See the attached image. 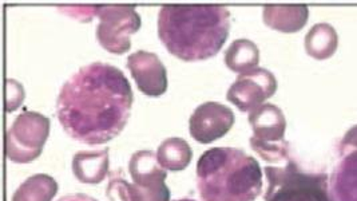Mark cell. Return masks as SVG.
<instances>
[{"instance_id": "cell-1", "label": "cell", "mask_w": 357, "mask_h": 201, "mask_svg": "<svg viewBox=\"0 0 357 201\" xmlns=\"http://www.w3.org/2000/svg\"><path fill=\"white\" fill-rule=\"evenodd\" d=\"M132 90L118 67L94 62L73 74L61 89L56 116L66 133L87 145L119 135L130 117Z\"/></svg>"}, {"instance_id": "cell-2", "label": "cell", "mask_w": 357, "mask_h": 201, "mask_svg": "<svg viewBox=\"0 0 357 201\" xmlns=\"http://www.w3.org/2000/svg\"><path fill=\"white\" fill-rule=\"evenodd\" d=\"M230 13L213 4H165L158 14V36L170 54L185 62L214 57L227 42Z\"/></svg>"}, {"instance_id": "cell-3", "label": "cell", "mask_w": 357, "mask_h": 201, "mask_svg": "<svg viewBox=\"0 0 357 201\" xmlns=\"http://www.w3.org/2000/svg\"><path fill=\"white\" fill-rule=\"evenodd\" d=\"M202 201H255L262 189V170L252 156L234 148H213L197 163Z\"/></svg>"}, {"instance_id": "cell-4", "label": "cell", "mask_w": 357, "mask_h": 201, "mask_svg": "<svg viewBox=\"0 0 357 201\" xmlns=\"http://www.w3.org/2000/svg\"><path fill=\"white\" fill-rule=\"evenodd\" d=\"M265 201H333L325 173L304 172L293 160L282 167L265 168Z\"/></svg>"}, {"instance_id": "cell-5", "label": "cell", "mask_w": 357, "mask_h": 201, "mask_svg": "<svg viewBox=\"0 0 357 201\" xmlns=\"http://www.w3.org/2000/svg\"><path fill=\"white\" fill-rule=\"evenodd\" d=\"M49 134V118L36 112L24 110L7 131V158L17 164H27L36 160L43 151Z\"/></svg>"}, {"instance_id": "cell-6", "label": "cell", "mask_w": 357, "mask_h": 201, "mask_svg": "<svg viewBox=\"0 0 357 201\" xmlns=\"http://www.w3.org/2000/svg\"><path fill=\"white\" fill-rule=\"evenodd\" d=\"M97 39L105 50L122 55L130 50L131 35L141 29L134 6H99Z\"/></svg>"}, {"instance_id": "cell-7", "label": "cell", "mask_w": 357, "mask_h": 201, "mask_svg": "<svg viewBox=\"0 0 357 201\" xmlns=\"http://www.w3.org/2000/svg\"><path fill=\"white\" fill-rule=\"evenodd\" d=\"M129 172L134 181L137 200H170V191L165 184L167 172L160 165L154 151H135L129 161Z\"/></svg>"}, {"instance_id": "cell-8", "label": "cell", "mask_w": 357, "mask_h": 201, "mask_svg": "<svg viewBox=\"0 0 357 201\" xmlns=\"http://www.w3.org/2000/svg\"><path fill=\"white\" fill-rule=\"evenodd\" d=\"M277 80L272 71L257 67L240 74L227 90V98L241 112H253L275 96Z\"/></svg>"}, {"instance_id": "cell-9", "label": "cell", "mask_w": 357, "mask_h": 201, "mask_svg": "<svg viewBox=\"0 0 357 201\" xmlns=\"http://www.w3.org/2000/svg\"><path fill=\"white\" fill-rule=\"evenodd\" d=\"M234 113L220 102L199 105L189 119V132L197 142L211 144L224 137L234 125Z\"/></svg>"}, {"instance_id": "cell-10", "label": "cell", "mask_w": 357, "mask_h": 201, "mask_svg": "<svg viewBox=\"0 0 357 201\" xmlns=\"http://www.w3.org/2000/svg\"><path fill=\"white\" fill-rule=\"evenodd\" d=\"M128 68L139 91L149 97H160L167 90V73L157 54L139 50L129 55Z\"/></svg>"}, {"instance_id": "cell-11", "label": "cell", "mask_w": 357, "mask_h": 201, "mask_svg": "<svg viewBox=\"0 0 357 201\" xmlns=\"http://www.w3.org/2000/svg\"><path fill=\"white\" fill-rule=\"evenodd\" d=\"M253 137L266 142H280L287 131V119L280 107L273 103H264L249 116Z\"/></svg>"}, {"instance_id": "cell-12", "label": "cell", "mask_w": 357, "mask_h": 201, "mask_svg": "<svg viewBox=\"0 0 357 201\" xmlns=\"http://www.w3.org/2000/svg\"><path fill=\"white\" fill-rule=\"evenodd\" d=\"M264 23L280 33H298L308 23L309 8L305 4L265 6L262 11Z\"/></svg>"}, {"instance_id": "cell-13", "label": "cell", "mask_w": 357, "mask_h": 201, "mask_svg": "<svg viewBox=\"0 0 357 201\" xmlns=\"http://www.w3.org/2000/svg\"><path fill=\"white\" fill-rule=\"evenodd\" d=\"M329 192L333 201H357V151L342 157L333 169Z\"/></svg>"}, {"instance_id": "cell-14", "label": "cell", "mask_w": 357, "mask_h": 201, "mask_svg": "<svg viewBox=\"0 0 357 201\" xmlns=\"http://www.w3.org/2000/svg\"><path fill=\"white\" fill-rule=\"evenodd\" d=\"M109 172V149L78 151L73 158V173L83 184H99Z\"/></svg>"}, {"instance_id": "cell-15", "label": "cell", "mask_w": 357, "mask_h": 201, "mask_svg": "<svg viewBox=\"0 0 357 201\" xmlns=\"http://www.w3.org/2000/svg\"><path fill=\"white\" fill-rule=\"evenodd\" d=\"M305 51L309 57L324 61L335 55L339 47V35L329 23H317L305 36Z\"/></svg>"}, {"instance_id": "cell-16", "label": "cell", "mask_w": 357, "mask_h": 201, "mask_svg": "<svg viewBox=\"0 0 357 201\" xmlns=\"http://www.w3.org/2000/svg\"><path fill=\"white\" fill-rule=\"evenodd\" d=\"M224 61L231 71L244 74L257 68L260 50L257 45L249 39H237L227 47Z\"/></svg>"}, {"instance_id": "cell-17", "label": "cell", "mask_w": 357, "mask_h": 201, "mask_svg": "<svg viewBox=\"0 0 357 201\" xmlns=\"http://www.w3.org/2000/svg\"><path fill=\"white\" fill-rule=\"evenodd\" d=\"M157 158L165 170L178 172L186 169L193 158L190 145L178 137L167 138L158 147Z\"/></svg>"}, {"instance_id": "cell-18", "label": "cell", "mask_w": 357, "mask_h": 201, "mask_svg": "<svg viewBox=\"0 0 357 201\" xmlns=\"http://www.w3.org/2000/svg\"><path fill=\"white\" fill-rule=\"evenodd\" d=\"M58 192L56 181L49 174H33L20 185L11 201H51Z\"/></svg>"}, {"instance_id": "cell-19", "label": "cell", "mask_w": 357, "mask_h": 201, "mask_svg": "<svg viewBox=\"0 0 357 201\" xmlns=\"http://www.w3.org/2000/svg\"><path fill=\"white\" fill-rule=\"evenodd\" d=\"M250 147L264 161L271 164H287L289 160H292L289 156V144L285 140L280 142H266L252 137Z\"/></svg>"}, {"instance_id": "cell-20", "label": "cell", "mask_w": 357, "mask_h": 201, "mask_svg": "<svg viewBox=\"0 0 357 201\" xmlns=\"http://www.w3.org/2000/svg\"><path fill=\"white\" fill-rule=\"evenodd\" d=\"M106 196L110 201H138L134 185L128 183L122 176H112L106 188Z\"/></svg>"}, {"instance_id": "cell-21", "label": "cell", "mask_w": 357, "mask_h": 201, "mask_svg": "<svg viewBox=\"0 0 357 201\" xmlns=\"http://www.w3.org/2000/svg\"><path fill=\"white\" fill-rule=\"evenodd\" d=\"M6 93V112L13 113L24 100V89L15 80H7Z\"/></svg>"}, {"instance_id": "cell-22", "label": "cell", "mask_w": 357, "mask_h": 201, "mask_svg": "<svg viewBox=\"0 0 357 201\" xmlns=\"http://www.w3.org/2000/svg\"><path fill=\"white\" fill-rule=\"evenodd\" d=\"M58 10L79 22H91L94 17H98L99 6H58Z\"/></svg>"}, {"instance_id": "cell-23", "label": "cell", "mask_w": 357, "mask_h": 201, "mask_svg": "<svg viewBox=\"0 0 357 201\" xmlns=\"http://www.w3.org/2000/svg\"><path fill=\"white\" fill-rule=\"evenodd\" d=\"M354 151H357V125L352 126L344 134L339 144V153L341 157H345Z\"/></svg>"}, {"instance_id": "cell-24", "label": "cell", "mask_w": 357, "mask_h": 201, "mask_svg": "<svg viewBox=\"0 0 357 201\" xmlns=\"http://www.w3.org/2000/svg\"><path fill=\"white\" fill-rule=\"evenodd\" d=\"M58 201H98L87 195H83V193H75V195H67L61 198Z\"/></svg>"}, {"instance_id": "cell-25", "label": "cell", "mask_w": 357, "mask_h": 201, "mask_svg": "<svg viewBox=\"0 0 357 201\" xmlns=\"http://www.w3.org/2000/svg\"><path fill=\"white\" fill-rule=\"evenodd\" d=\"M177 201H195V200H190V199H183V200H177Z\"/></svg>"}]
</instances>
